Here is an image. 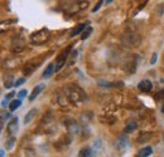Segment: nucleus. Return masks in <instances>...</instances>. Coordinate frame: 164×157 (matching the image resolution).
Segmentation results:
<instances>
[{
    "instance_id": "1",
    "label": "nucleus",
    "mask_w": 164,
    "mask_h": 157,
    "mask_svg": "<svg viewBox=\"0 0 164 157\" xmlns=\"http://www.w3.org/2000/svg\"><path fill=\"white\" fill-rule=\"evenodd\" d=\"M66 97L68 98L71 102L78 103V102H81V101L85 100V93H83V91L80 89L78 87L71 86V87L66 88Z\"/></svg>"
},
{
    "instance_id": "2",
    "label": "nucleus",
    "mask_w": 164,
    "mask_h": 157,
    "mask_svg": "<svg viewBox=\"0 0 164 157\" xmlns=\"http://www.w3.org/2000/svg\"><path fill=\"white\" fill-rule=\"evenodd\" d=\"M48 38H49L48 30H47V29H42V30H39V32H37V33H34V34L32 35V42H33L34 44H42V43H44V42L48 40Z\"/></svg>"
},
{
    "instance_id": "3",
    "label": "nucleus",
    "mask_w": 164,
    "mask_h": 157,
    "mask_svg": "<svg viewBox=\"0 0 164 157\" xmlns=\"http://www.w3.org/2000/svg\"><path fill=\"white\" fill-rule=\"evenodd\" d=\"M69 52H71V47H68L66 50H63V52L58 55L57 62H56V70H57V72L61 70V69L63 68V66H64V63H66V61H67V58H68V55H69Z\"/></svg>"
},
{
    "instance_id": "4",
    "label": "nucleus",
    "mask_w": 164,
    "mask_h": 157,
    "mask_svg": "<svg viewBox=\"0 0 164 157\" xmlns=\"http://www.w3.org/2000/svg\"><path fill=\"white\" fill-rule=\"evenodd\" d=\"M138 88H139L143 93H148V92H150V91L153 89V84H152V82L148 81V79H143V81H140V83L138 84Z\"/></svg>"
},
{
    "instance_id": "5",
    "label": "nucleus",
    "mask_w": 164,
    "mask_h": 157,
    "mask_svg": "<svg viewBox=\"0 0 164 157\" xmlns=\"http://www.w3.org/2000/svg\"><path fill=\"white\" fill-rule=\"evenodd\" d=\"M18 123H19V120H18V117H14V118H11V121H10L9 125H8V132H9L10 134H15V133L18 132V128H19Z\"/></svg>"
},
{
    "instance_id": "6",
    "label": "nucleus",
    "mask_w": 164,
    "mask_h": 157,
    "mask_svg": "<svg viewBox=\"0 0 164 157\" xmlns=\"http://www.w3.org/2000/svg\"><path fill=\"white\" fill-rule=\"evenodd\" d=\"M39 67V61L38 62H35L34 64H33V61H30V62H28L27 64H25V67H24V73H25V75H30L35 69H37Z\"/></svg>"
},
{
    "instance_id": "7",
    "label": "nucleus",
    "mask_w": 164,
    "mask_h": 157,
    "mask_svg": "<svg viewBox=\"0 0 164 157\" xmlns=\"http://www.w3.org/2000/svg\"><path fill=\"white\" fill-rule=\"evenodd\" d=\"M43 89H44V84H38V86H35V87L33 88V91H32V94L29 95V101L33 102L35 98L39 95V93H41Z\"/></svg>"
},
{
    "instance_id": "8",
    "label": "nucleus",
    "mask_w": 164,
    "mask_h": 157,
    "mask_svg": "<svg viewBox=\"0 0 164 157\" xmlns=\"http://www.w3.org/2000/svg\"><path fill=\"white\" fill-rule=\"evenodd\" d=\"M87 24H90V23L87 22V23H82V24H78L77 27H75V28H73V30H72V32H71V34H69V36H71V38H75L76 35H78V34H81V33H82V32H83V30L86 29V27H87Z\"/></svg>"
},
{
    "instance_id": "9",
    "label": "nucleus",
    "mask_w": 164,
    "mask_h": 157,
    "mask_svg": "<svg viewBox=\"0 0 164 157\" xmlns=\"http://www.w3.org/2000/svg\"><path fill=\"white\" fill-rule=\"evenodd\" d=\"M94 155H95V152L90 147H83L78 152V157H94Z\"/></svg>"
},
{
    "instance_id": "10",
    "label": "nucleus",
    "mask_w": 164,
    "mask_h": 157,
    "mask_svg": "<svg viewBox=\"0 0 164 157\" xmlns=\"http://www.w3.org/2000/svg\"><path fill=\"white\" fill-rule=\"evenodd\" d=\"M152 153H153V148H152L150 146H147V147L141 148V150L138 152V157H149Z\"/></svg>"
},
{
    "instance_id": "11",
    "label": "nucleus",
    "mask_w": 164,
    "mask_h": 157,
    "mask_svg": "<svg viewBox=\"0 0 164 157\" xmlns=\"http://www.w3.org/2000/svg\"><path fill=\"white\" fill-rule=\"evenodd\" d=\"M38 113V111L37 109H35V108H33V109H30L27 114H25V117H24V123L25 125H28L33 118H34V117H35V114H37Z\"/></svg>"
},
{
    "instance_id": "12",
    "label": "nucleus",
    "mask_w": 164,
    "mask_h": 157,
    "mask_svg": "<svg viewBox=\"0 0 164 157\" xmlns=\"http://www.w3.org/2000/svg\"><path fill=\"white\" fill-rule=\"evenodd\" d=\"M54 70H56V66H54V63L48 64V67L46 68V70H44V73H43V78H51Z\"/></svg>"
},
{
    "instance_id": "13",
    "label": "nucleus",
    "mask_w": 164,
    "mask_h": 157,
    "mask_svg": "<svg viewBox=\"0 0 164 157\" xmlns=\"http://www.w3.org/2000/svg\"><path fill=\"white\" fill-rule=\"evenodd\" d=\"M20 106H22V101H20V100H14V101L10 102V104H9V109H10L11 112H14V111H16L18 108H19Z\"/></svg>"
},
{
    "instance_id": "14",
    "label": "nucleus",
    "mask_w": 164,
    "mask_h": 157,
    "mask_svg": "<svg viewBox=\"0 0 164 157\" xmlns=\"http://www.w3.org/2000/svg\"><path fill=\"white\" fill-rule=\"evenodd\" d=\"M127 145H129V142H127L125 136H122L121 138L117 141V148H125V147H127Z\"/></svg>"
},
{
    "instance_id": "15",
    "label": "nucleus",
    "mask_w": 164,
    "mask_h": 157,
    "mask_svg": "<svg viewBox=\"0 0 164 157\" xmlns=\"http://www.w3.org/2000/svg\"><path fill=\"white\" fill-rule=\"evenodd\" d=\"M152 138V133H141L140 136H139V138H138V141L139 142H147L148 140H150Z\"/></svg>"
},
{
    "instance_id": "16",
    "label": "nucleus",
    "mask_w": 164,
    "mask_h": 157,
    "mask_svg": "<svg viewBox=\"0 0 164 157\" xmlns=\"http://www.w3.org/2000/svg\"><path fill=\"white\" fill-rule=\"evenodd\" d=\"M136 128H138V125L135 122H131V123H129V125L125 127V133H130V132L135 131Z\"/></svg>"
},
{
    "instance_id": "17",
    "label": "nucleus",
    "mask_w": 164,
    "mask_h": 157,
    "mask_svg": "<svg viewBox=\"0 0 164 157\" xmlns=\"http://www.w3.org/2000/svg\"><path fill=\"white\" fill-rule=\"evenodd\" d=\"M14 143H15V137H10V138H8L7 140V142H5V148L7 150H11L13 148V146H14Z\"/></svg>"
},
{
    "instance_id": "18",
    "label": "nucleus",
    "mask_w": 164,
    "mask_h": 157,
    "mask_svg": "<svg viewBox=\"0 0 164 157\" xmlns=\"http://www.w3.org/2000/svg\"><path fill=\"white\" fill-rule=\"evenodd\" d=\"M13 20H7V22H3V23H0V32H3V30H7L10 25H11Z\"/></svg>"
},
{
    "instance_id": "19",
    "label": "nucleus",
    "mask_w": 164,
    "mask_h": 157,
    "mask_svg": "<svg viewBox=\"0 0 164 157\" xmlns=\"http://www.w3.org/2000/svg\"><path fill=\"white\" fill-rule=\"evenodd\" d=\"M92 32H94V29L91 28V27H88V28H87V30H85V32L82 33V35H81V39H82V40H85V39H87V38L91 35V33H92Z\"/></svg>"
},
{
    "instance_id": "20",
    "label": "nucleus",
    "mask_w": 164,
    "mask_h": 157,
    "mask_svg": "<svg viewBox=\"0 0 164 157\" xmlns=\"http://www.w3.org/2000/svg\"><path fill=\"white\" fill-rule=\"evenodd\" d=\"M13 84H14V83H13V77L8 78V79L5 81V88H10Z\"/></svg>"
},
{
    "instance_id": "21",
    "label": "nucleus",
    "mask_w": 164,
    "mask_h": 157,
    "mask_svg": "<svg viewBox=\"0 0 164 157\" xmlns=\"http://www.w3.org/2000/svg\"><path fill=\"white\" fill-rule=\"evenodd\" d=\"M27 94H28V92H27V89H22L19 93H18V97H19V100H22V98H24V97H27Z\"/></svg>"
},
{
    "instance_id": "22",
    "label": "nucleus",
    "mask_w": 164,
    "mask_h": 157,
    "mask_svg": "<svg viewBox=\"0 0 164 157\" xmlns=\"http://www.w3.org/2000/svg\"><path fill=\"white\" fill-rule=\"evenodd\" d=\"M23 83H25V78H19V79H18L16 82H15V87H20Z\"/></svg>"
},
{
    "instance_id": "23",
    "label": "nucleus",
    "mask_w": 164,
    "mask_h": 157,
    "mask_svg": "<svg viewBox=\"0 0 164 157\" xmlns=\"http://www.w3.org/2000/svg\"><path fill=\"white\" fill-rule=\"evenodd\" d=\"M157 57H158V54H157V53H154V54H153V57H152V61H150V63H152V64H155V62H157Z\"/></svg>"
},
{
    "instance_id": "24",
    "label": "nucleus",
    "mask_w": 164,
    "mask_h": 157,
    "mask_svg": "<svg viewBox=\"0 0 164 157\" xmlns=\"http://www.w3.org/2000/svg\"><path fill=\"white\" fill-rule=\"evenodd\" d=\"M101 5H102V2H99V3H97V5H96V6L92 9V11H94V13H95V11H97V10L100 9V6H101Z\"/></svg>"
},
{
    "instance_id": "25",
    "label": "nucleus",
    "mask_w": 164,
    "mask_h": 157,
    "mask_svg": "<svg viewBox=\"0 0 164 157\" xmlns=\"http://www.w3.org/2000/svg\"><path fill=\"white\" fill-rule=\"evenodd\" d=\"M8 103H9V100H7V98H5V100L2 102V106H3V107H7V106H9Z\"/></svg>"
},
{
    "instance_id": "26",
    "label": "nucleus",
    "mask_w": 164,
    "mask_h": 157,
    "mask_svg": "<svg viewBox=\"0 0 164 157\" xmlns=\"http://www.w3.org/2000/svg\"><path fill=\"white\" fill-rule=\"evenodd\" d=\"M14 94H15V92H10V93L7 95V100H10V98H13V97H14Z\"/></svg>"
},
{
    "instance_id": "27",
    "label": "nucleus",
    "mask_w": 164,
    "mask_h": 157,
    "mask_svg": "<svg viewBox=\"0 0 164 157\" xmlns=\"http://www.w3.org/2000/svg\"><path fill=\"white\" fill-rule=\"evenodd\" d=\"M0 157H4V151L0 150Z\"/></svg>"
},
{
    "instance_id": "28",
    "label": "nucleus",
    "mask_w": 164,
    "mask_h": 157,
    "mask_svg": "<svg viewBox=\"0 0 164 157\" xmlns=\"http://www.w3.org/2000/svg\"><path fill=\"white\" fill-rule=\"evenodd\" d=\"M162 112L164 113V104H163V107H162Z\"/></svg>"
},
{
    "instance_id": "29",
    "label": "nucleus",
    "mask_w": 164,
    "mask_h": 157,
    "mask_svg": "<svg viewBox=\"0 0 164 157\" xmlns=\"http://www.w3.org/2000/svg\"><path fill=\"white\" fill-rule=\"evenodd\" d=\"M0 131H2V125H0Z\"/></svg>"
}]
</instances>
